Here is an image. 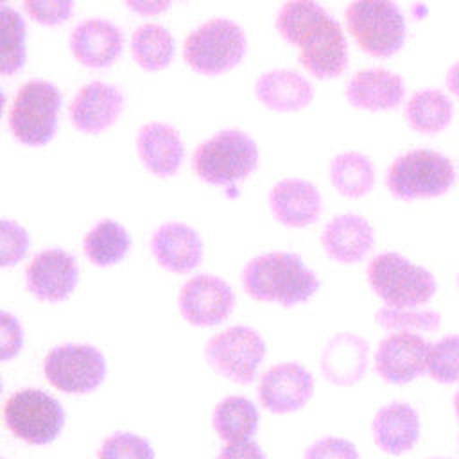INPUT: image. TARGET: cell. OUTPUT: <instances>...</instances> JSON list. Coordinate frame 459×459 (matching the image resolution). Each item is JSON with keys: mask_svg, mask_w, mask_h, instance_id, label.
Segmentation results:
<instances>
[{"mask_svg": "<svg viewBox=\"0 0 459 459\" xmlns=\"http://www.w3.org/2000/svg\"><path fill=\"white\" fill-rule=\"evenodd\" d=\"M278 36L298 50V63L314 79L341 77L348 68V41L341 23L317 0H287L274 16Z\"/></svg>", "mask_w": 459, "mask_h": 459, "instance_id": "obj_1", "label": "cell"}, {"mask_svg": "<svg viewBox=\"0 0 459 459\" xmlns=\"http://www.w3.org/2000/svg\"><path fill=\"white\" fill-rule=\"evenodd\" d=\"M242 287L262 303L294 307L307 303L319 289L317 274L298 253L269 251L253 256L242 269Z\"/></svg>", "mask_w": 459, "mask_h": 459, "instance_id": "obj_2", "label": "cell"}, {"mask_svg": "<svg viewBox=\"0 0 459 459\" xmlns=\"http://www.w3.org/2000/svg\"><path fill=\"white\" fill-rule=\"evenodd\" d=\"M192 170L206 185L231 188L258 169L256 140L238 127H222L204 138L192 152Z\"/></svg>", "mask_w": 459, "mask_h": 459, "instance_id": "obj_3", "label": "cell"}, {"mask_svg": "<svg viewBox=\"0 0 459 459\" xmlns=\"http://www.w3.org/2000/svg\"><path fill=\"white\" fill-rule=\"evenodd\" d=\"M247 54L244 27L228 16H213L194 27L181 45L185 65L197 75L219 77L237 68Z\"/></svg>", "mask_w": 459, "mask_h": 459, "instance_id": "obj_4", "label": "cell"}, {"mask_svg": "<svg viewBox=\"0 0 459 459\" xmlns=\"http://www.w3.org/2000/svg\"><path fill=\"white\" fill-rule=\"evenodd\" d=\"M61 88L48 79H29L14 93L7 124L13 138L30 149L48 145L59 129Z\"/></svg>", "mask_w": 459, "mask_h": 459, "instance_id": "obj_5", "label": "cell"}, {"mask_svg": "<svg viewBox=\"0 0 459 459\" xmlns=\"http://www.w3.org/2000/svg\"><path fill=\"white\" fill-rule=\"evenodd\" d=\"M368 285L385 307H423L437 289L436 276L407 256L384 251L368 264Z\"/></svg>", "mask_w": 459, "mask_h": 459, "instance_id": "obj_6", "label": "cell"}, {"mask_svg": "<svg viewBox=\"0 0 459 459\" xmlns=\"http://www.w3.org/2000/svg\"><path fill=\"white\" fill-rule=\"evenodd\" d=\"M344 22L357 47L371 57L398 54L407 38V22L394 0H351Z\"/></svg>", "mask_w": 459, "mask_h": 459, "instance_id": "obj_7", "label": "cell"}, {"mask_svg": "<svg viewBox=\"0 0 459 459\" xmlns=\"http://www.w3.org/2000/svg\"><path fill=\"white\" fill-rule=\"evenodd\" d=\"M454 183L455 169L452 161L432 149L407 151L396 156L385 172V186L400 201L439 197Z\"/></svg>", "mask_w": 459, "mask_h": 459, "instance_id": "obj_8", "label": "cell"}, {"mask_svg": "<svg viewBox=\"0 0 459 459\" xmlns=\"http://www.w3.org/2000/svg\"><path fill=\"white\" fill-rule=\"evenodd\" d=\"M4 423L13 436L29 445H48L65 425V409L41 389L16 391L4 405Z\"/></svg>", "mask_w": 459, "mask_h": 459, "instance_id": "obj_9", "label": "cell"}, {"mask_svg": "<svg viewBox=\"0 0 459 459\" xmlns=\"http://www.w3.org/2000/svg\"><path fill=\"white\" fill-rule=\"evenodd\" d=\"M265 351V342L255 328L237 325L208 339L204 359L217 375L237 384H251Z\"/></svg>", "mask_w": 459, "mask_h": 459, "instance_id": "obj_10", "label": "cell"}, {"mask_svg": "<svg viewBox=\"0 0 459 459\" xmlns=\"http://www.w3.org/2000/svg\"><path fill=\"white\" fill-rule=\"evenodd\" d=\"M45 378L56 389L72 394L95 391L106 377V359L91 344L66 342L52 348L43 360Z\"/></svg>", "mask_w": 459, "mask_h": 459, "instance_id": "obj_11", "label": "cell"}, {"mask_svg": "<svg viewBox=\"0 0 459 459\" xmlns=\"http://www.w3.org/2000/svg\"><path fill=\"white\" fill-rule=\"evenodd\" d=\"M126 108V93L113 82L93 79L84 82L68 104V118L77 133L97 136L109 131Z\"/></svg>", "mask_w": 459, "mask_h": 459, "instance_id": "obj_12", "label": "cell"}, {"mask_svg": "<svg viewBox=\"0 0 459 459\" xmlns=\"http://www.w3.org/2000/svg\"><path fill=\"white\" fill-rule=\"evenodd\" d=\"M124 30L108 18L91 16L81 20L68 36V50L75 63L90 70L113 66L126 50Z\"/></svg>", "mask_w": 459, "mask_h": 459, "instance_id": "obj_13", "label": "cell"}, {"mask_svg": "<svg viewBox=\"0 0 459 459\" xmlns=\"http://www.w3.org/2000/svg\"><path fill=\"white\" fill-rule=\"evenodd\" d=\"M178 307L185 321L194 326H215L235 308L231 285L215 274H195L178 294Z\"/></svg>", "mask_w": 459, "mask_h": 459, "instance_id": "obj_14", "label": "cell"}, {"mask_svg": "<svg viewBox=\"0 0 459 459\" xmlns=\"http://www.w3.org/2000/svg\"><path fill=\"white\" fill-rule=\"evenodd\" d=\"M79 265L72 253L48 247L34 255L25 269L27 290L39 301H65L77 287Z\"/></svg>", "mask_w": 459, "mask_h": 459, "instance_id": "obj_15", "label": "cell"}, {"mask_svg": "<svg viewBox=\"0 0 459 459\" xmlns=\"http://www.w3.org/2000/svg\"><path fill=\"white\" fill-rule=\"evenodd\" d=\"M314 394L312 373L298 362H280L269 368L258 382V400L274 414L296 412Z\"/></svg>", "mask_w": 459, "mask_h": 459, "instance_id": "obj_16", "label": "cell"}, {"mask_svg": "<svg viewBox=\"0 0 459 459\" xmlns=\"http://www.w3.org/2000/svg\"><path fill=\"white\" fill-rule=\"evenodd\" d=\"M134 151L142 167L156 178H172L185 160V140L181 131L163 120L142 124L134 136Z\"/></svg>", "mask_w": 459, "mask_h": 459, "instance_id": "obj_17", "label": "cell"}, {"mask_svg": "<svg viewBox=\"0 0 459 459\" xmlns=\"http://www.w3.org/2000/svg\"><path fill=\"white\" fill-rule=\"evenodd\" d=\"M427 348L429 342L420 333L391 332L377 346L375 371L387 384H409L425 375Z\"/></svg>", "mask_w": 459, "mask_h": 459, "instance_id": "obj_18", "label": "cell"}, {"mask_svg": "<svg viewBox=\"0 0 459 459\" xmlns=\"http://www.w3.org/2000/svg\"><path fill=\"white\" fill-rule=\"evenodd\" d=\"M149 249L160 267L174 274H186L203 262V238L195 228L169 221L160 224L149 240Z\"/></svg>", "mask_w": 459, "mask_h": 459, "instance_id": "obj_19", "label": "cell"}, {"mask_svg": "<svg viewBox=\"0 0 459 459\" xmlns=\"http://www.w3.org/2000/svg\"><path fill=\"white\" fill-rule=\"evenodd\" d=\"M267 204L271 215L287 228H307L323 212L319 188L303 178H283L276 181L267 194Z\"/></svg>", "mask_w": 459, "mask_h": 459, "instance_id": "obj_20", "label": "cell"}, {"mask_svg": "<svg viewBox=\"0 0 459 459\" xmlns=\"http://www.w3.org/2000/svg\"><path fill=\"white\" fill-rule=\"evenodd\" d=\"M253 95L269 111L296 113L314 100V84L298 70L271 68L255 79Z\"/></svg>", "mask_w": 459, "mask_h": 459, "instance_id": "obj_21", "label": "cell"}, {"mask_svg": "<svg viewBox=\"0 0 459 459\" xmlns=\"http://www.w3.org/2000/svg\"><path fill=\"white\" fill-rule=\"evenodd\" d=\"M321 246L330 260L337 264H357L373 249L375 230L359 213H339L325 224Z\"/></svg>", "mask_w": 459, "mask_h": 459, "instance_id": "obj_22", "label": "cell"}, {"mask_svg": "<svg viewBox=\"0 0 459 459\" xmlns=\"http://www.w3.org/2000/svg\"><path fill=\"white\" fill-rule=\"evenodd\" d=\"M350 106L364 111H387L402 106L405 100V81L380 66L355 72L344 88Z\"/></svg>", "mask_w": 459, "mask_h": 459, "instance_id": "obj_23", "label": "cell"}, {"mask_svg": "<svg viewBox=\"0 0 459 459\" xmlns=\"http://www.w3.org/2000/svg\"><path fill=\"white\" fill-rule=\"evenodd\" d=\"M369 344L353 332H337L321 351L323 377L339 387L357 384L368 369Z\"/></svg>", "mask_w": 459, "mask_h": 459, "instance_id": "obj_24", "label": "cell"}, {"mask_svg": "<svg viewBox=\"0 0 459 459\" xmlns=\"http://www.w3.org/2000/svg\"><path fill=\"white\" fill-rule=\"evenodd\" d=\"M420 414L407 403L394 400L382 405L371 421V436L375 445L391 455L412 450L420 439Z\"/></svg>", "mask_w": 459, "mask_h": 459, "instance_id": "obj_25", "label": "cell"}, {"mask_svg": "<svg viewBox=\"0 0 459 459\" xmlns=\"http://www.w3.org/2000/svg\"><path fill=\"white\" fill-rule=\"evenodd\" d=\"M133 63L143 72L156 74L172 65L178 52L174 34L158 22L138 25L127 41Z\"/></svg>", "mask_w": 459, "mask_h": 459, "instance_id": "obj_26", "label": "cell"}, {"mask_svg": "<svg viewBox=\"0 0 459 459\" xmlns=\"http://www.w3.org/2000/svg\"><path fill=\"white\" fill-rule=\"evenodd\" d=\"M409 127L420 134H437L454 118V102L448 93L436 88H423L412 93L403 106Z\"/></svg>", "mask_w": 459, "mask_h": 459, "instance_id": "obj_27", "label": "cell"}, {"mask_svg": "<svg viewBox=\"0 0 459 459\" xmlns=\"http://www.w3.org/2000/svg\"><path fill=\"white\" fill-rule=\"evenodd\" d=\"M328 179L342 197L359 199L368 195L375 186V165L359 151H344L332 158Z\"/></svg>", "mask_w": 459, "mask_h": 459, "instance_id": "obj_28", "label": "cell"}, {"mask_svg": "<svg viewBox=\"0 0 459 459\" xmlns=\"http://www.w3.org/2000/svg\"><path fill=\"white\" fill-rule=\"evenodd\" d=\"M131 249V235L113 219L97 221L84 235V256L97 267H109L122 262Z\"/></svg>", "mask_w": 459, "mask_h": 459, "instance_id": "obj_29", "label": "cell"}, {"mask_svg": "<svg viewBox=\"0 0 459 459\" xmlns=\"http://www.w3.org/2000/svg\"><path fill=\"white\" fill-rule=\"evenodd\" d=\"M258 409L246 396H228L213 409V429L226 443L251 439L258 430Z\"/></svg>", "mask_w": 459, "mask_h": 459, "instance_id": "obj_30", "label": "cell"}, {"mask_svg": "<svg viewBox=\"0 0 459 459\" xmlns=\"http://www.w3.org/2000/svg\"><path fill=\"white\" fill-rule=\"evenodd\" d=\"M27 63V18L11 5L0 7V77H13Z\"/></svg>", "mask_w": 459, "mask_h": 459, "instance_id": "obj_31", "label": "cell"}, {"mask_svg": "<svg viewBox=\"0 0 459 459\" xmlns=\"http://www.w3.org/2000/svg\"><path fill=\"white\" fill-rule=\"evenodd\" d=\"M375 321L378 326L389 332H409V333H432L441 326V314L434 308L425 307H380Z\"/></svg>", "mask_w": 459, "mask_h": 459, "instance_id": "obj_32", "label": "cell"}, {"mask_svg": "<svg viewBox=\"0 0 459 459\" xmlns=\"http://www.w3.org/2000/svg\"><path fill=\"white\" fill-rule=\"evenodd\" d=\"M425 375L437 384L459 382V333H448L429 344Z\"/></svg>", "mask_w": 459, "mask_h": 459, "instance_id": "obj_33", "label": "cell"}, {"mask_svg": "<svg viewBox=\"0 0 459 459\" xmlns=\"http://www.w3.org/2000/svg\"><path fill=\"white\" fill-rule=\"evenodd\" d=\"M97 459H154V450L142 436L115 432L104 439Z\"/></svg>", "mask_w": 459, "mask_h": 459, "instance_id": "obj_34", "label": "cell"}, {"mask_svg": "<svg viewBox=\"0 0 459 459\" xmlns=\"http://www.w3.org/2000/svg\"><path fill=\"white\" fill-rule=\"evenodd\" d=\"M29 247V231L13 219H0V269L20 264Z\"/></svg>", "mask_w": 459, "mask_h": 459, "instance_id": "obj_35", "label": "cell"}, {"mask_svg": "<svg viewBox=\"0 0 459 459\" xmlns=\"http://www.w3.org/2000/svg\"><path fill=\"white\" fill-rule=\"evenodd\" d=\"M23 13L41 27H59L75 13V0H22Z\"/></svg>", "mask_w": 459, "mask_h": 459, "instance_id": "obj_36", "label": "cell"}, {"mask_svg": "<svg viewBox=\"0 0 459 459\" xmlns=\"http://www.w3.org/2000/svg\"><path fill=\"white\" fill-rule=\"evenodd\" d=\"M303 459H360L355 445L344 437L326 436L314 441L303 454Z\"/></svg>", "mask_w": 459, "mask_h": 459, "instance_id": "obj_37", "label": "cell"}, {"mask_svg": "<svg viewBox=\"0 0 459 459\" xmlns=\"http://www.w3.org/2000/svg\"><path fill=\"white\" fill-rule=\"evenodd\" d=\"M23 348V326L18 317L0 310V362L14 359Z\"/></svg>", "mask_w": 459, "mask_h": 459, "instance_id": "obj_38", "label": "cell"}, {"mask_svg": "<svg viewBox=\"0 0 459 459\" xmlns=\"http://www.w3.org/2000/svg\"><path fill=\"white\" fill-rule=\"evenodd\" d=\"M217 459H265L264 450L253 439L240 443H228L217 455Z\"/></svg>", "mask_w": 459, "mask_h": 459, "instance_id": "obj_39", "label": "cell"}, {"mask_svg": "<svg viewBox=\"0 0 459 459\" xmlns=\"http://www.w3.org/2000/svg\"><path fill=\"white\" fill-rule=\"evenodd\" d=\"M129 13L142 18H156L167 13L174 0H122Z\"/></svg>", "mask_w": 459, "mask_h": 459, "instance_id": "obj_40", "label": "cell"}, {"mask_svg": "<svg viewBox=\"0 0 459 459\" xmlns=\"http://www.w3.org/2000/svg\"><path fill=\"white\" fill-rule=\"evenodd\" d=\"M445 84H446V90L450 91V95L459 99V59L448 66L446 75H445Z\"/></svg>", "mask_w": 459, "mask_h": 459, "instance_id": "obj_41", "label": "cell"}, {"mask_svg": "<svg viewBox=\"0 0 459 459\" xmlns=\"http://www.w3.org/2000/svg\"><path fill=\"white\" fill-rule=\"evenodd\" d=\"M5 106H7V97H5V91L0 86V120H2V117L5 113Z\"/></svg>", "mask_w": 459, "mask_h": 459, "instance_id": "obj_42", "label": "cell"}, {"mask_svg": "<svg viewBox=\"0 0 459 459\" xmlns=\"http://www.w3.org/2000/svg\"><path fill=\"white\" fill-rule=\"evenodd\" d=\"M454 412H455V416L459 420V389H457V393L454 396Z\"/></svg>", "mask_w": 459, "mask_h": 459, "instance_id": "obj_43", "label": "cell"}, {"mask_svg": "<svg viewBox=\"0 0 459 459\" xmlns=\"http://www.w3.org/2000/svg\"><path fill=\"white\" fill-rule=\"evenodd\" d=\"M7 2H9V0H0V7H2V5H7Z\"/></svg>", "mask_w": 459, "mask_h": 459, "instance_id": "obj_44", "label": "cell"}, {"mask_svg": "<svg viewBox=\"0 0 459 459\" xmlns=\"http://www.w3.org/2000/svg\"><path fill=\"white\" fill-rule=\"evenodd\" d=\"M457 287H459V273H457Z\"/></svg>", "mask_w": 459, "mask_h": 459, "instance_id": "obj_45", "label": "cell"}, {"mask_svg": "<svg viewBox=\"0 0 459 459\" xmlns=\"http://www.w3.org/2000/svg\"><path fill=\"white\" fill-rule=\"evenodd\" d=\"M0 393H2V380H0Z\"/></svg>", "mask_w": 459, "mask_h": 459, "instance_id": "obj_46", "label": "cell"}, {"mask_svg": "<svg viewBox=\"0 0 459 459\" xmlns=\"http://www.w3.org/2000/svg\"><path fill=\"white\" fill-rule=\"evenodd\" d=\"M434 459H445V457H434Z\"/></svg>", "mask_w": 459, "mask_h": 459, "instance_id": "obj_47", "label": "cell"}, {"mask_svg": "<svg viewBox=\"0 0 459 459\" xmlns=\"http://www.w3.org/2000/svg\"><path fill=\"white\" fill-rule=\"evenodd\" d=\"M0 459H2V457H0Z\"/></svg>", "mask_w": 459, "mask_h": 459, "instance_id": "obj_48", "label": "cell"}]
</instances>
